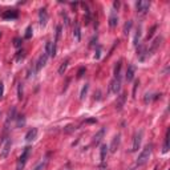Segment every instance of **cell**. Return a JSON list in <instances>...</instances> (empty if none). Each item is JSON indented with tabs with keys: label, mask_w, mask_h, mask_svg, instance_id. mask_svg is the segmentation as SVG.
Masks as SVG:
<instances>
[{
	"label": "cell",
	"mask_w": 170,
	"mask_h": 170,
	"mask_svg": "<svg viewBox=\"0 0 170 170\" xmlns=\"http://www.w3.org/2000/svg\"><path fill=\"white\" fill-rule=\"evenodd\" d=\"M11 146H12V140L9 135L4 134L3 138L0 140V158L6 159L8 157L9 152H11Z\"/></svg>",
	"instance_id": "6da1fadb"
},
{
	"label": "cell",
	"mask_w": 170,
	"mask_h": 170,
	"mask_svg": "<svg viewBox=\"0 0 170 170\" xmlns=\"http://www.w3.org/2000/svg\"><path fill=\"white\" fill-rule=\"evenodd\" d=\"M152 152H153V145L152 144H147L146 146L142 149V152L140 153L138 158H137V161H135L137 166H142V165L146 164V162L149 161L150 156H152Z\"/></svg>",
	"instance_id": "7a4b0ae2"
},
{
	"label": "cell",
	"mask_w": 170,
	"mask_h": 170,
	"mask_svg": "<svg viewBox=\"0 0 170 170\" xmlns=\"http://www.w3.org/2000/svg\"><path fill=\"white\" fill-rule=\"evenodd\" d=\"M135 8H137V12H138L140 15L147 13V11H149V8H150V1H147V0H138V1L135 3Z\"/></svg>",
	"instance_id": "3957f363"
},
{
	"label": "cell",
	"mask_w": 170,
	"mask_h": 170,
	"mask_svg": "<svg viewBox=\"0 0 170 170\" xmlns=\"http://www.w3.org/2000/svg\"><path fill=\"white\" fill-rule=\"evenodd\" d=\"M142 135H144V132L142 130H140V132H137L134 134V138H133V145H132V149H130V152H137V150L140 149V146H141V141H142Z\"/></svg>",
	"instance_id": "277c9868"
},
{
	"label": "cell",
	"mask_w": 170,
	"mask_h": 170,
	"mask_svg": "<svg viewBox=\"0 0 170 170\" xmlns=\"http://www.w3.org/2000/svg\"><path fill=\"white\" fill-rule=\"evenodd\" d=\"M162 41H164V37H162V36H157V37L153 40V43L150 44V48L147 49V56H152L153 53L156 52L157 49L159 48V45L162 44Z\"/></svg>",
	"instance_id": "5b68a950"
},
{
	"label": "cell",
	"mask_w": 170,
	"mask_h": 170,
	"mask_svg": "<svg viewBox=\"0 0 170 170\" xmlns=\"http://www.w3.org/2000/svg\"><path fill=\"white\" fill-rule=\"evenodd\" d=\"M39 23H40L41 27H45L47 23H48V12H47V8H41L39 11Z\"/></svg>",
	"instance_id": "8992f818"
},
{
	"label": "cell",
	"mask_w": 170,
	"mask_h": 170,
	"mask_svg": "<svg viewBox=\"0 0 170 170\" xmlns=\"http://www.w3.org/2000/svg\"><path fill=\"white\" fill-rule=\"evenodd\" d=\"M110 90L114 95L120 93V90H121V78H113L112 83H110Z\"/></svg>",
	"instance_id": "52a82bcc"
},
{
	"label": "cell",
	"mask_w": 170,
	"mask_h": 170,
	"mask_svg": "<svg viewBox=\"0 0 170 170\" xmlns=\"http://www.w3.org/2000/svg\"><path fill=\"white\" fill-rule=\"evenodd\" d=\"M137 57L140 61H145V59L147 57V51L145 45H138L137 47Z\"/></svg>",
	"instance_id": "ba28073f"
},
{
	"label": "cell",
	"mask_w": 170,
	"mask_h": 170,
	"mask_svg": "<svg viewBox=\"0 0 170 170\" xmlns=\"http://www.w3.org/2000/svg\"><path fill=\"white\" fill-rule=\"evenodd\" d=\"M125 101H126V93H122V95H120L117 97V101H116V110H122V108H124L125 105Z\"/></svg>",
	"instance_id": "9c48e42d"
},
{
	"label": "cell",
	"mask_w": 170,
	"mask_h": 170,
	"mask_svg": "<svg viewBox=\"0 0 170 170\" xmlns=\"http://www.w3.org/2000/svg\"><path fill=\"white\" fill-rule=\"evenodd\" d=\"M134 75H135V66L133 64H129L126 69V75H125V78H126L128 83H130L134 78Z\"/></svg>",
	"instance_id": "30bf717a"
},
{
	"label": "cell",
	"mask_w": 170,
	"mask_h": 170,
	"mask_svg": "<svg viewBox=\"0 0 170 170\" xmlns=\"http://www.w3.org/2000/svg\"><path fill=\"white\" fill-rule=\"evenodd\" d=\"M36 137H37V129H36V128H32V129H29L28 132H27L25 141L27 142H32L33 140H36Z\"/></svg>",
	"instance_id": "8fae6325"
},
{
	"label": "cell",
	"mask_w": 170,
	"mask_h": 170,
	"mask_svg": "<svg viewBox=\"0 0 170 170\" xmlns=\"http://www.w3.org/2000/svg\"><path fill=\"white\" fill-rule=\"evenodd\" d=\"M47 60H48V55H47V53H43V55L39 57L37 63H36V71H40L41 68L47 64Z\"/></svg>",
	"instance_id": "7c38bea8"
},
{
	"label": "cell",
	"mask_w": 170,
	"mask_h": 170,
	"mask_svg": "<svg viewBox=\"0 0 170 170\" xmlns=\"http://www.w3.org/2000/svg\"><path fill=\"white\" fill-rule=\"evenodd\" d=\"M104 134H105V128H101V129L95 134V137H93V144L95 145L100 144L101 140H102V137H104Z\"/></svg>",
	"instance_id": "4fadbf2b"
},
{
	"label": "cell",
	"mask_w": 170,
	"mask_h": 170,
	"mask_svg": "<svg viewBox=\"0 0 170 170\" xmlns=\"http://www.w3.org/2000/svg\"><path fill=\"white\" fill-rule=\"evenodd\" d=\"M120 140H121V134L114 135V138L112 140V144H110V152L114 153L117 150V147L120 146Z\"/></svg>",
	"instance_id": "5bb4252c"
},
{
	"label": "cell",
	"mask_w": 170,
	"mask_h": 170,
	"mask_svg": "<svg viewBox=\"0 0 170 170\" xmlns=\"http://www.w3.org/2000/svg\"><path fill=\"white\" fill-rule=\"evenodd\" d=\"M73 37H75V40L80 41L81 40V29H80V24H78V21H76L75 23V28H73Z\"/></svg>",
	"instance_id": "9a60e30c"
},
{
	"label": "cell",
	"mask_w": 170,
	"mask_h": 170,
	"mask_svg": "<svg viewBox=\"0 0 170 170\" xmlns=\"http://www.w3.org/2000/svg\"><path fill=\"white\" fill-rule=\"evenodd\" d=\"M121 68H122V61L118 60L117 63H116L114 72H113V75H114V78H121Z\"/></svg>",
	"instance_id": "2e32d148"
},
{
	"label": "cell",
	"mask_w": 170,
	"mask_h": 170,
	"mask_svg": "<svg viewBox=\"0 0 170 170\" xmlns=\"http://www.w3.org/2000/svg\"><path fill=\"white\" fill-rule=\"evenodd\" d=\"M18 16H19V13H18V11H15V9H12V11H6L3 13V19H18Z\"/></svg>",
	"instance_id": "e0dca14e"
},
{
	"label": "cell",
	"mask_w": 170,
	"mask_h": 170,
	"mask_svg": "<svg viewBox=\"0 0 170 170\" xmlns=\"http://www.w3.org/2000/svg\"><path fill=\"white\" fill-rule=\"evenodd\" d=\"M141 33H142V27L140 25L138 28H137V31H135L134 41H133V44H134V47H138V45H140V40H141Z\"/></svg>",
	"instance_id": "ac0fdd59"
},
{
	"label": "cell",
	"mask_w": 170,
	"mask_h": 170,
	"mask_svg": "<svg viewBox=\"0 0 170 170\" xmlns=\"http://www.w3.org/2000/svg\"><path fill=\"white\" fill-rule=\"evenodd\" d=\"M117 24H118V18H117V15H116V12L113 11L112 13H110V16H109V27L114 28Z\"/></svg>",
	"instance_id": "d6986e66"
},
{
	"label": "cell",
	"mask_w": 170,
	"mask_h": 170,
	"mask_svg": "<svg viewBox=\"0 0 170 170\" xmlns=\"http://www.w3.org/2000/svg\"><path fill=\"white\" fill-rule=\"evenodd\" d=\"M108 149H109V147H108L107 145H101V146H100L101 162H105V159H107V156H108Z\"/></svg>",
	"instance_id": "ffe728a7"
},
{
	"label": "cell",
	"mask_w": 170,
	"mask_h": 170,
	"mask_svg": "<svg viewBox=\"0 0 170 170\" xmlns=\"http://www.w3.org/2000/svg\"><path fill=\"white\" fill-rule=\"evenodd\" d=\"M158 96L161 97V95H153V93H146V95H145V98H144L145 104H149V102H152L153 100H157V98H158Z\"/></svg>",
	"instance_id": "44dd1931"
},
{
	"label": "cell",
	"mask_w": 170,
	"mask_h": 170,
	"mask_svg": "<svg viewBox=\"0 0 170 170\" xmlns=\"http://www.w3.org/2000/svg\"><path fill=\"white\" fill-rule=\"evenodd\" d=\"M68 64H69V59H65V60L61 63L60 68H59V75H64L66 71V68H68Z\"/></svg>",
	"instance_id": "7402d4cb"
},
{
	"label": "cell",
	"mask_w": 170,
	"mask_h": 170,
	"mask_svg": "<svg viewBox=\"0 0 170 170\" xmlns=\"http://www.w3.org/2000/svg\"><path fill=\"white\" fill-rule=\"evenodd\" d=\"M16 117H18V116H16V108L12 107L11 110L8 112V120H7V124H8L9 121H13V120H16Z\"/></svg>",
	"instance_id": "603a6c76"
},
{
	"label": "cell",
	"mask_w": 170,
	"mask_h": 170,
	"mask_svg": "<svg viewBox=\"0 0 170 170\" xmlns=\"http://www.w3.org/2000/svg\"><path fill=\"white\" fill-rule=\"evenodd\" d=\"M169 129L166 130V134H165V142H164V149H162V153H167L169 152Z\"/></svg>",
	"instance_id": "cb8c5ba5"
},
{
	"label": "cell",
	"mask_w": 170,
	"mask_h": 170,
	"mask_svg": "<svg viewBox=\"0 0 170 170\" xmlns=\"http://www.w3.org/2000/svg\"><path fill=\"white\" fill-rule=\"evenodd\" d=\"M24 97V90H23V84L19 83L18 84V100L21 101Z\"/></svg>",
	"instance_id": "d4e9b609"
},
{
	"label": "cell",
	"mask_w": 170,
	"mask_h": 170,
	"mask_svg": "<svg viewBox=\"0 0 170 170\" xmlns=\"http://www.w3.org/2000/svg\"><path fill=\"white\" fill-rule=\"evenodd\" d=\"M88 89H89V85H88V84H85V85L83 87V89H81L80 100H84V98H85V96H87V93H88Z\"/></svg>",
	"instance_id": "484cf974"
},
{
	"label": "cell",
	"mask_w": 170,
	"mask_h": 170,
	"mask_svg": "<svg viewBox=\"0 0 170 170\" xmlns=\"http://www.w3.org/2000/svg\"><path fill=\"white\" fill-rule=\"evenodd\" d=\"M132 25H133V21L132 20H129L128 23H125V25H124V35H129Z\"/></svg>",
	"instance_id": "4316f807"
},
{
	"label": "cell",
	"mask_w": 170,
	"mask_h": 170,
	"mask_svg": "<svg viewBox=\"0 0 170 170\" xmlns=\"http://www.w3.org/2000/svg\"><path fill=\"white\" fill-rule=\"evenodd\" d=\"M51 51H52V41H47L45 44V51H44V53H47L48 56H51Z\"/></svg>",
	"instance_id": "83f0119b"
},
{
	"label": "cell",
	"mask_w": 170,
	"mask_h": 170,
	"mask_svg": "<svg viewBox=\"0 0 170 170\" xmlns=\"http://www.w3.org/2000/svg\"><path fill=\"white\" fill-rule=\"evenodd\" d=\"M18 128H20V126H23L24 124H25V120H24V116H18Z\"/></svg>",
	"instance_id": "f1b7e54d"
},
{
	"label": "cell",
	"mask_w": 170,
	"mask_h": 170,
	"mask_svg": "<svg viewBox=\"0 0 170 170\" xmlns=\"http://www.w3.org/2000/svg\"><path fill=\"white\" fill-rule=\"evenodd\" d=\"M31 37H32V27H28L25 31V35H24V39L28 40V39H31Z\"/></svg>",
	"instance_id": "f546056e"
},
{
	"label": "cell",
	"mask_w": 170,
	"mask_h": 170,
	"mask_svg": "<svg viewBox=\"0 0 170 170\" xmlns=\"http://www.w3.org/2000/svg\"><path fill=\"white\" fill-rule=\"evenodd\" d=\"M47 164H48V158H45V159H44V162H41L40 165H37V166L35 167V170H43L44 167H45Z\"/></svg>",
	"instance_id": "4dcf8cb0"
},
{
	"label": "cell",
	"mask_w": 170,
	"mask_h": 170,
	"mask_svg": "<svg viewBox=\"0 0 170 170\" xmlns=\"http://www.w3.org/2000/svg\"><path fill=\"white\" fill-rule=\"evenodd\" d=\"M21 43H23V40H21L20 37H16L13 40V45L16 47V48H19V47H21Z\"/></svg>",
	"instance_id": "1f68e13d"
},
{
	"label": "cell",
	"mask_w": 170,
	"mask_h": 170,
	"mask_svg": "<svg viewBox=\"0 0 170 170\" xmlns=\"http://www.w3.org/2000/svg\"><path fill=\"white\" fill-rule=\"evenodd\" d=\"M156 29H157V25H153V27H152L150 32H149V33H147V40H149V39H152V36L154 35V32H156Z\"/></svg>",
	"instance_id": "d6a6232c"
},
{
	"label": "cell",
	"mask_w": 170,
	"mask_h": 170,
	"mask_svg": "<svg viewBox=\"0 0 170 170\" xmlns=\"http://www.w3.org/2000/svg\"><path fill=\"white\" fill-rule=\"evenodd\" d=\"M138 85H140V80H135L134 81V85H133V97H135V90H137Z\"/></svg>",
	"instance_id": "836d02e7"
},
{
	"label": "cell",
	"mask_w": 170,
	"mask_h": 170,
	"mask_svg": "<svg viewBox=\"0 0 170 170\" xmlns=\"http://www.w3.org/2000/svg\"><path fill=\"white\" fill-rule=\"evenodd\" d=\"M84 73H85V68H80V69H78V72H77V78H81L84 76Z\"/></svg>",
	"instance_id": "e575fe53"
},
{
	"label": "cell",
	"mask_w": 170,
	"mask_h": 170,
	"mask_svg": "<svg viewBox=\"0 0 170 170\" xmlns=\"http://www.w3.org/2000/svg\"><path fill=\"white\" fill-rule=\"evenodd\" d=\"M3 95H4V84L0 81V98L3 97Z\"/></svg>",
	"instance_id": "d590c367"
},
{
	"label": "cell",
	"mask_w": 170,
	"mask_h": 170,
	"mask_svg": "<svg viewBox=\"0 0 170 170\" xmlns=\"http://www.w3.org/2000/svg\"><path fill=\"white\" fill-rule=\"evenodd\" d=\"M18 53H19V55H18V57H16V60H18V61H20L21 59L24 57V51H23V49H21L20 52H18Z\"/></svg>",
	"instance_id": "8d00e7d4"
},
{
	"label": "cell",
	"mask_w": 170,
	"mask_h": 170,
	"mask_svg": "<svg viewBox=\"0 0 170 170\" xmlns=\"http://www.w3.org/2000/svg\"><path fill=\"white\" fill-rule=\"evenodd\" d=\"M63 18H64V20H65V25L68 27L69 25V19H68V16H66L65 12H63Z\"/></svg>",
	"instance_id": "74e56055"
},
{
	"label": "cell",
	"mask_w": 170,
	"mask_h": 170,
	"mask_svg": "<svg viewBox=\"0 0 170 170\" xmlns=\"http://www.w3.org/2000/svg\"><path fill=\"white\" fill-rule=\"evenodd\" d=\"M118 7H120V1H114V3H113V8L118 9Z\"/></svg>",
	"instance_id": "f35d334b"
},
{
	"label": "cell",
	"mask_w": 170,
	"mask_h": 170,
	"mask_svg": "<svg viewBox=\"0 0 170 170\" xmlns=\"http://www.w3.org/2000/svg\"><path fill=\"white\" fill-rule=\"evenodd\" d=\"M0 36H1V35H0Z\"/></svg>",
	"instance_id": "ab89813d"
}]
</instances>
